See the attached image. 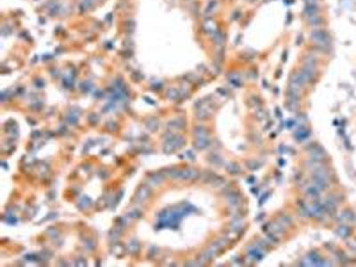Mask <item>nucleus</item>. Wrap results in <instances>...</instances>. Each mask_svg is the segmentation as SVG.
I'll return each instance as SVG.
<instances>
[{
  "mask_svg": "<svg viewBox=\"0 0 356 267\" xmlns=\"http://www.w3.org/2000/svg\"><path fill=\"white\" fill-rule=\"evenodd\" d=\"M312 38L314 42H317V44H320L321 45H326L328 44L329 37L328 35L325 33L324 31H316L312 34Z\"/></svg>",
  "mask_w": 356,
  "mask_h": 267,
  "instance_id": "obj_1",
  "label": "nucleus"
},
{
  "mask_svg": "<svg viewBox=\"0 0 356 267\" xmlns=\"http://www.w3.org/2000/svg\"><path fill=\"white\" fill-rule=\"evenodd\" d=\"M306 1H308V2H309V4H310V5H312V4H313V3H314L316 0H306Z\"/></svg>",
  "mask_w": 356,
  "mask_h": 267,
  "instance_id": "obj_2",
  "label": "nucleus"
}]
</instances>
